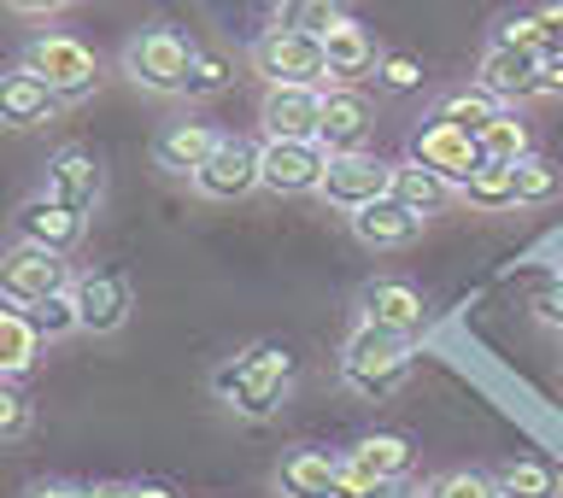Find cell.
Wrapping results in <instances>:
<instances>
[{
	"mask_svg": "<svg viewBox=\"0 0 563 498\" xmlns=\"http://www.w3.org/2000/svg\"><path fill=\"white\" fill-rule=\"evenodd\" d=\"M288 387H294V352L276 346V341H258V346H246L229 364L211 369V394H218L229 411H241L253 422L271 417L276 405L288 399Z\"/></svg>",
	"mask_w": 563,
	"mask_h": 498,
	"instance_id": "1",
	"label": "cell"
},
{
	"mask_svg": "<svg viewBox=\"0 0 563 498\" xmlns=\"http://www.w3.org/2000/svg\"><path fill=\"white\" fill-rule=\"evenodd\" d=\"M405 376H411V334H394V329H376V323H358V329L346 334V346H341V381L358 399L399 394Z\"/></svg>",
	"mask_w": 563,
	"mask_h": 498,
	"instance_id": "2",
	"label": "cell"
},
{
	"mask_svg": "<svg viewBox=\"0 0 563 498\" xmlns=\"http://www.w3.org/2000/svg\"><path fill=\"white\" fill-rule=\"evenodd\" d=\"M194 47L183 30H170V24H153V30H141L130 47H123V70L147 88V95H188V70H194Z\"/></svg>",
	"mask_w": 563,
	"mask_h": 498,
	"instance_id": "3",
	"label": "cell"
},
{
	"mask_svg": "<svg viewBox=\"0 0 563 498\" xmlns=\"http://www.w3.org/2000/svg\"><path fill=\"white\" fill-rule=\"evenodd\" d=\"M70 253H53V246H35V241H12L7 253H0V299L7 306H35V299L70 288Z\"/></svg>",
	"mask_w": 563,
	"mask_h": 498,
	"instance_id": "4",
	"label": "cell"
},
{
	"mask_svg": "<svg viewBox=\"0 0 563 498\" xmlns=\"http://www.w3.org/2000/svg\"><path fill=\"white\" fill-rule=\"evenodd\" d=\"M253 70L264 82H306V88H329V53L323 35H299V30H271L253 42Z\"/></svg>",
	"mask_w": 563,
	"mask_h": 498,
	"instance_id": "5",
	"label": "cell"
},
{
	"mask_svg": "<svg viewBox=\"0 0 563 498\" xmlns=\"http://www.w3.org/2000/svg\"><path fill=\"white\" fill-rule=\"evenodd\" d=\"M24 65L59 100H82V95H95V82H100V59L77 42V35H35L24 47Z\"/></svg>",
	"mask_w": 563,
	"mask_h": 498,
	"instance_id": "6",
	"label": "cell"
},
{
	"mask_svg": "<svg viewBox=\"0 0 563 498\" xmlns=\"http://www.w3.org/2000/svg\"><path fill=\"white\" fill-rule=\"evenodd\" d=\"M417 464V446L405 434H364L341 452V498H358L376 482H405Z\"/></svg>",
	"mask_w": 563,
	"mask_h": 498,
	"instance_id": "7",
	"label": "cell"
},
{
	"mask_svg": "<svg viewBox=\"0 0 563 498\" xmlns=\"http://www.w3.org/2000/svg\"><path fill=\"white\" fill-rule=\"evenodd\" d=\"M194 188H200L206 200H246L253 188H264V147H253V141H241V135H223L218 153L194 170Z\"/></svg>",
	"mask_w": 563,
	"mask_h": 498,
	"instance_id": "8",
	"label": "cell"
},
{
	"mask_svg": "<svg viewBox=\"0 0 563 498\" xmlns=\"http://www.w3.org/2000/svg\"><path fill=\"white\" fill-rule=\"evenodd\" d=\"M323 193L329 206H341V211H358L369 200H382V193H394V165L376 153H329V170H323Z\"/></svg>",
	"mask_w": 563,
	"mask_h": 498,
	"instance_id": "9",
	"label": "cell"
},
{
	"mask_svg": "<svg viewBox=\"0 0 563 498\" xmlns=\"http://www.w3.org/2000/svg\"><path fill=\"white\" fill-rule=\"evenodd\" d=\"M482 88L499 106H517V100H534L552 88V77H545V53H528V47H505V42H493L482 53Z\"/></svg>",
	"mask_w": 563,
	"mask_h": 498,
	"instance_id": "10",
	"label": "cell"
},
{
	"mask_svg": "<svg viewBox=\"0 0 563 498\" xmlns=\"http://www.w3.org/2000/svg\"><path fill=\"white\" fill-rule=\"evenodd\" d=\"M70 294H77L82 334H118L135 311L130 276H118V270H82L77 281H70Z\"/></svg>",
	"mask_w": 563,
	"mask_h": 498,
	"instance_id": "11",
	"label": "cell"
},
{
	"mask_svg": "<svg viewBox=\"0 0 563 498\" xmlns=\"http://www.w3.org/2000/svg\"><path fill=\"white\" fill-rule=\"evenodd\" d=\"M264 141H317L323 130V88H306V82H276L264 95Z\"/></svg>",
	"mask_w": 563,
	"mask_h": 498,
	"instance_id": "12",
	"label": "cell"
},
{
	"mask_svg": "<svg viewBox=\"0 0 563 498\" xmlns=\"http://www.w3.org/2000/svg\"><path fill=\"white\" fill-rule=\"evenodd\" d=\"M329 170L323 141H264V188L271 193H317Z\"/></svg>",
	"mask_w": 563,
	"mask_h": 498,
	"instance_id": "13",
	"label": "cell"
},
{
	"mask_svg": "<svg viewBox=\"0 0 563 498\" xmlns=\"http://www.w3.org/2000/svg\"><path fill=\"white\" fill-rule=\"evenodd\" d=\"M12 229H18V241H35V246H53V253H70V246L82 241V229L88 218L77 206H65V200H53V193H30L24 206L12 211Z\"/></svg>",
	"mask_w": 563,
	"mask_h": 498,
	"instance_id": "14",
	"label": "cell"
},
{
	"mask_svg": "<svg viewBox=\"0 0 563 498\" xmlns=\"http://www.w3.org/2000/svg\"><path fill=\"white\" fill-rule=\"evenodd\" d=\"M411 158H417V165H429V170H440L446 182H464V176L482 165V141H475L470 130H457V123L429 118L411 135Z\"/></svg>",
	"mask_w": 563,
	"mask_h": 498,
	"instance_id": "15",
	"label": "cell"
},
{
	"mask_svg": "<svg viewBox=\"0 0 563 498\" xmlns=\"http://www.w3.org/2000/svg\"><path fill=\"white\" fill-rule=\"evenodd\" d=\"M422 211H411L405 200H394V193H382V200H369L352 211V235H358L369 253H399V246H411L422 235Z\"/></svg>",
	"mask_w": 563,
	"mask_h": 498,
	"instance_id": "16",
	"label": "cell"
},
{
	"mask_svg": "<svg viewBox=\"0 0 563 498\" xmlns=\"http://www.w3.org/2000/svg\"><path fill=\"white\" fill-rule=\"evenodd\" d=\"M53 200H65V206H77L82 218L106 200V170H100V158L88 153V147H59L47 158V182H42Z\"/></svg>",
	"mask_w": 563,
	"mask_h": 498,
	"instance_id": "17",
	"label": "cell"
},
{
	"mask_svg": "<svg viewBox=\"0 0 563 498\" xmlns=\"http://www.w3.org/2000/svg\"><path fill=\"white\" fill-rule=\"evenodd\" d=\"M369 130H376V106L358 88H323V130H317V141L329 153H358Z\"/></svg>",
	"mask_w": 563,
	"mask_h": 498,
	"instance_id": "18",
	"label": "cell"
},
{
	"mask_svg": "<svg viewBox=\"0 0 563 498\" xmlns=\"http://www.w3.org/2000/svg\"><path fill=\"white\" fill-rule=\"evenodd\" d=\"M282 498H341V452L323 446H294L276 469Z\"/></svg>",
	"mask_w": 563,
	"mask_h": 498,
	"instance_id": "19",
	"label": "cell"
},
{
	"mask_svg": "<svg viewBox=\"0 0 563 498\" xmlns=\"http://www.w3.org/2000/svg\"><path fill=\"white\" fill-rule=\"evenodd\" d=\"M364 323L376 329H394V334H422V323H429V306H422V294L411 288V281H369L364 288Z\"/></svg>",
	"mask_w": 563,
	"mask_h": 498,
	"instance_id": "20",
	"label": "cell"
},
{
	"mask_svg": "<svg viewBox=\"0 0 563 498\" xmlns=\"http://www.w3.org/2000/svg\"><path fill=\"white\" fill-rule=\"evenodd\" d=\"M53 112H59V95L35 77L30 65H18L0 77V123L7 130H30V123H47Z\"/></svg>",
	"mask_w": 563,
	"mask_h": 498,
	"instance_id": "21",
	"label": "cell"
},
{
	"mask_svg": "<svg viewBox=\"0 0 563 498\" xmlns=\"http://www.w3.org/2000/svg\"><path fill=\"white\" fill-rule=\"evenodd\" d=\"M323 53H329V82L334 88H352L358 77H369L382 59H376V35H369L358 18H341L329 35H323Z\"/></svg>",
	"mask_w": 563,
	"mask_h": 498,
	"instance_id": "22",
	"label": "cell"
},
{
	"mask_svg": "<svg viewBox=\"0 0 563 498\" xmlns=\"http://www.w3.org/2000/svg\"><path fill=\"white\" fill-rule=\"evenodd\" d=\"M218 141L223 135L211 130V123H170V130L153 141V165L170 170V176H194L211 153H218Z\"/></svg>",
	"mask_w": 563,
	"mask_h": 498,
	"instance_id": "23",
	"label": "cell"
},
{
	"mask_svg": "<svg viewBox=\"0 0 563 498\" xmlns=\"http://www.w3.org/2000/svg\"><path fill=\"white\" fill-rule=\"evenodd\" d=\"M35 358H42V334H35L30 311H24V306H7V299H0V381L30 376Z\"/></svg>",
	"mask_w": 563,
	"mask_h": 498,
	"instance_id": "24",
	"label": "cell"
},
{
	"mask_svg": "<svg viewBox=\"0 0 563 498\" xmlns=\"http://www.w3.org/2000/svg\"><path fill=\"white\" fill-rule=\"evenodd\" d=\"M394 200H405L422 218H434V211H446L457 200V182H446L429 165H417V158H405V165H394Z\"/></svg>",
	"mask_w": 563,
	"mask_h": 498,
	"instance_id": "25",
	"label": "cell"
},
{
	"mask_svg": "<svg viewBox=\"0 0 563 498\" xmlns=\"http://www.w3.org/2000/svg\"><path fill=\"white\" fill-rule=\"evenodd\" d=\"M457 200L475 206V211H510V206H517V165H505V158H482V165L457 182Z\"/></svg>",
	"mask_w": 563,
	"mask_h": 498,
	"instance_id": "26",
	"label": "cell"
},
{
	"mask_svg": "<svg viewBox=\"0 0 563 498\" xmlns=\"http://www.w3.org/2000/svg\"><path fill=\"white\" fill-rule=\"evenodd\" d=\"M493 482H499V498H558L563 493V475L552 464H540V457H510Z\"/></svg>",
	"mask_w": 563,
	"mask_h": 498,
	"instance_id": "27",
	"label": "cell"
},
{
	"mask_svg": "<svg viewBox=\"0 0 563 498\" xmlns=\"http://www.w3.org/2000/svg\"><path fill=\"white\" fill-rule=\"evenodd\" d=\"M475 141H482V158H505V165H517V158L534 153V141H528V123L517 118V106H499V118H493Z\"/></svg>",
	"mask_w": 563,
	"mask_h": 498,
	"instance_id": "28",
	"label": "cell"
},
{
	"mask_svg": "<svg viewBox=\"0 0 563 498\" xmlns=\"http://www.w3.org/2000/svg\"><path fill=\"white\" fill-rule=\"evenodd\" d=\"M434 118H440V123H457V130H470V135H482L487 123L499 118V100H493L487 88L475 82V88H457V95L440 100V106H434Z\"/></svg>",
	"mask_w": 563,
	"mask_h": 498,
	"instance_id": "29",
	"label": "cell"
},
{
	"mask_svg": "<svg viewBox=\"0 0 563 498\" xmlns=\"http://www.w3.org/2000/svg\"><path fill=\"white\" fill-rule=\"evenodd\" d=\"M563 193V170L545 153L517 158V206H552Z\"/></svg>",
	"mask_w": 563,
	"mask_h": 498,
	"instance_id": "30",
	"label": "cell"
},
{
	"mask_svg": "<svg viewBox=\"0 0 563 498\" xmlns=\"http://www.w3.org/2000/svg\"><path fill=\"white\" fill-rule=\"evenodd\" d=\"M30 323L42 341H59V334H77L82 329V317H77V294L59 288V294H47V299H35L30 306Z\"/></svg>",
	"mask_w": 563,
	"mask_h": 498,
	"instance_id": "31",
	"label": "cell"
},
{
	"mask_svg": "<svg viewBox=\"0 0 563 498\" xmlns=\"http://www.w3.org/2000/svg\"><path fill=\"white\" fill-rule=\"evenodd\" d=\"M341 18H346L341 0H288L276 24H282V30H299V35H329Z\"/></svg>",
	"mask_w": 563,
	"mask_h": 498,
	"instance_id": "32",
	"label": "cell"
},
{
	"mask_svg": "<svg viewBox=\"0 0 563 498\" xmlns=\"http://www.w3.org/2000/svg\"><path fill=\"white\" fill-rule=\"evenodd\" d=\"M422 498H499V482L482 469H446L422 487Z\"/></svg>",
	"mask_w": 563,
	"mask_h": 498,
	"instance_id": "33",
	"label": "cell"
},
{
	"mask_svg": "<svg viewBox=\"0 0 563 498\" xmlns=\"http://www.w3.org/2000/svg\"><path fill=\"white\" fill-rule=\"evenodd\" d=\"M229 88V59L223 53L200 47L194 53V70H188V100H206V95H223Z\"/></svg>",
	"mask_w": 563,
	"mask_h": 498,
	"instance_id": "34",
	"label": "cell"
},
{
	"mask_svg": "<svg viewBox=\"0 0 563 498\" xmlns=\"http://www.w3.org/2000/svg\"><path fill=\"white\" fill-rule=\"evenodd\" d=\"M493 42H505V47H528V53H545V30H540V12H517V18H505Z\"/></svg>",
	"mask_w": 563,
	"mask_h": 498,
	"instance_id": "35",
	"label": "cell"
},
{
	"mask_svg": "<svg viewBox=\"0 0 563 498\" xmlns=\"http://www.w3.org/2000/svg\"><path fill=\"white\" fill-rule=\"evenodd\" d=\"M24 429H30V399L18 394V381H0V446L18 440Z\"/></svg>",
	"mask_w": 563,
	"mask_h": 498,
	"instance_id": "36",
	"label": "cell"
},
{
	"mask_svg": "<svg viewBox=\"0 0 563 498\" xmlns=\"http://www.w3.org/2000/svg\"><path fill=\"white\" fill-rule=\"evenodd\" d=\"M382 82L405 95V88H417V82H422V65L411 59V53H387V59H382Z\"/></svg>",
	"mask_w": 563,
	"mask_h": 498,
	"instance_id": "37",
	"label": "cell"
},
{
	"mask_svg": "<svg viewBox=\"0 0 563 498\" xmlns=\"http://www.w3.org/2000/svg\"><path fill=\"white\" fill-rule=\"evenodd\" d=\"M18 498H88L82 482H65V475H47V482H30Z\"/></svg>",
	"mask_w": 563,
	"mask_h": 498,
	"instance_id": "38",
	"label": "cell"
},
{
	"mask_svg": "<svg viewBox=\"0 0 563 498\" xmlns=\"http://www.w3.org/2000/svg\"><path fill=\"white\" fill-rule=\"evenodd\" d=\"M534 311H540V323L563 329V276L552 281V288H540V294H534Z\"/></svg>",
	"mask_w": 563,
	"mask_h": 498,
	"instance_id": "39",
	"label": "cell"
},
{
	"mask_svg": "<svg viewBox=\"0 0 563 498\" xmlns=\"http://www.w3.org/2000/svg\"><path fill=\"white\" fill-rule=\"evenodd\" d=\"M540 30H545V53L563 59V7H545L540 12Z\"/></svg>",
	"mask_w": 563,
	"mask_h": 498,
	"instance_id": "40",
	"label": "cell"
},
{
	"mask_svg": "<svg viewBox=\"0 0 563 498\" xmlns=\"http://www.w3.org/2000/svg\"><path fill=\"white\" fill-rule=\"evenodd\" d=\"M12 12H24V18H47V12H65L70 0H7Z\"/></svg>",
	"mask_w": 563,
	"mask_h": 498,
	"instance_id": "41",
	"label": "cell"
},
{
	"mask_svg": "<svg viewBox=\"0 0 563 498\" xmlns=\"http://www.w3.org/2000/svg\"><path fill=\"white\" fill-rule=\"evenodd\" d=\"M358 498H422L411 482H376V487H364Z\"/></svg>",
	"mask_w": 563,
	"mask_h": 498,
	"instance_id": "42",
	"label": "cell"
},
{
	"mask_svg": "<svg viewBox=\"0 0 563 498\" xmlns=\"http://www.w3.org/2000/svg\"><path fill=\"white\" fill-rule=\"evenodd\" d=\"M88 498H141L135 482H100V487H88Z\"/></svg>",
	"mask_w": 563,
	"mask_h": 498,
	"instance_id": "43",
	"label": "cell"
},
{
	"mask_svg": "<svg viewBox=\"0 0 563 498\" xmlns=\"http://www.w3.org/2000/svg\"><path fill=\"white\" fill-rule=\"evenodd\" d=\"M135 493L141 498H188L183 487H170V482H135Z\"/></svg>",
	"mask_w": 563,
	"mask_h": 498,
	"instance_id": "44",
	"label": "cell"
}]
</instances>
